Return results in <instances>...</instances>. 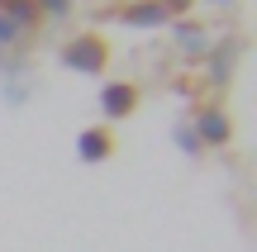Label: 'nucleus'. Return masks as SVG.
I'll return each mask as SVG.
<instances>
[{
	"mask_svg": "<svg viewBox=\"0 0 257 252\" xmlns=\"http://www.w3.org/2000/svg\"><path fill=\"white\" fill-rule=\"evenodd\" d=\"M57 62H62L67 72H81V76H105L110 43H105L100 34H76V38H67V43H62Z\"/></svg>",
	"mask_w": 257,
	"mask_h": 252,
	"instance_id": "f257e3e1",
	"label": "nucleus"
},
{
	"mask_svg": "<svg viewBox=\"0 0 257 252\" xmlns=\"http://www.w3.org/2000/svg\"><path fill=\"white\" fill-rule=\"evenodd\" d=\"M233 62H238V38H219V48H210L205 53V86H229L233 76Z\"/></svg>",
	"mask_w": 257,
	"mask_h": 252,
	"instance_id": "20e7f679",
	"label": "nucleus"
},
{
	"mask_svg": "<svg viewBox=\"0 0 257 252\" xmlns=\"http://www.w3.org/2000/svg\"><path fill=\"white\" fill-rule=\"evenodd\" d=\"M119 24H128V29H162L167 24V10L157 5V0H134V5H124L119 10Z\"/></svg>",
	"mask_w": 257,
	"mask_h": 252,
	"instance_id": "0eeeda50",
	"label": "nucleus"
},
{
	"mask_svg": "<svg viewBox=\"0 0 257 252\" xmlns=\"http://www.w3.org/2000/svg\"><path fill=\"white\" fill-rule=\"evenodd\" d=\"M172 143L186 152V157H200V152H205L200 138H195V129H191V119H186V124H172Z\"/></svg>",
	"mask_w": 257,
	"mask_h": 252,
	"instance_id": "1a4fd4ad",
	"label": "nucleus"
},
{
	"mask_svg": "<svg viewBox=\"0 0 257 252\" xmlns=\"http://www.w3.org/2000/svg\"><path fill=\"white\" fill-rule=\"evenodd\" d=\"M157 5L167 10V19H191V10L200 5V0H157Z\"/></svg>",
	"mask_w": 257,
	"mask_h": 252,
	"instance_id": "9b49d317",
	"label": "nucleus"
},
{
	"mask_svg": "<svg viewBox=\"0 0 257 252\" xmlns=\"http://www.w3.org/2000/svg\"><path fill=\"white\" fill-rule=\"evenodd\" d=\"M138 110V86L134 81H105L100 86V114L105 124H119Z\"/></svg>",
	"mask_w": 257,
	"mask_h": 252,
	"instance_id": "7ed1b4c3",
	"label": "nucleus"
},
{
	"mask_svg": "<svg viewBox=\"0 0 257 252\" xmlns=\"http://www.w3.org/2000/svg\"><path fill=\"white\" fill-rule=\"evenodd\" d=\"M38 5V15H48V19H67L72 15V0H34Z\"/></svg>",
	"mask_w": 257,
	"mask_h": 252,
	"instance_id": "9d476101",
	"label": "nucleus"
},
{
	"mask_svg": "<svg viewBox=\"0 0 257 252\" xmlns=\"http://www.w3.org/2000/svg\"><path fill=\"white\" fill-rule=\"evenodd\" d=\"M191 129H195V138H200V148H229V138H233V124H229V114H224L219 105L195 110Z\"/></svg>",
	"mask_w": 257,
	"mask_h": 252,
	"instance_id": "f03ea898",
	"label": "nucleus"
},
{
	"mask_svg": "<svg viewBox=\"0 0 257 252\" xmlns=\"http://www.w3.org/2000/svg\"><path fill=\"white\" fill-rule=\"evenodd\" d=\"M110 152H114V138H110V129H105V124H95V129H81V133H76V157H81L86 167L105 162Z\"/></svg>",
	"mask_w": 257,
	"mask_h": 252,
	"instance_id": "423d86ee",
	"label": "nucleus"
},
{
	"mask_svg": "<svg viewBox=\"0 0 257 252\" xmlns=\"http://www.w3.org/2000/svg\"><path fill=\"white\" fill-rule=\"evenodd\" d=\"M15 38H19V29L10 24L5 15H0V53H5V48H15Z\"/></svg>",
	"mask_w": 257,
	"mask_h": 252,
	"instance_id": "f8f14e48",
	"label": "nucleus"
},
{
	"mask_svg": "<svg viewBox=\"0 0 257 252\" xmlns=\"http://www.w3.org/2000/svg\"><path fill=\"white\" fill-rule=\"evenodd\" d=\"M0 15H5L10 24L19 29V34H24V29H34L38 19H43V15H38V5H34V0H0Z\"/></svg>",
	"mask_w": 257,
	"mask_h": 252,
	"instance_id": "6e6552de",
	"label": "nucleus"
},
{
	"mask_svg": "<svg viewBox=\"0 0 257 252\" xmlns=\"http://www.w3.org/2000/svg\"><path fill=\"white\" fill-rule=\"evenodd\" d=\"M205 5H219V10H229V5H238V0H205Z\"/></svg>",
	"mask_w": 257,
	"mask_h": 252,
	"instance_id": "ddd939ff",
	"label": "nucleus"
},
{
	"mask_svg": "<svg viewBox=\"0 0 257 252\" xmlns=\"http://www.w3.org/2000/svg\"><path fill=\"white\" fill-rule=\"evenodd\" d=\"M0 67H5V53H0Z\"/></svg>",
	"mask_w": 257,
	"mask_h": 252,
	"instance_id": "4468645a",
	"label": "nucleus"
},
{
	"mask_svg": "<svg viewBox=\"0 0 257 252\" xmlns=\"http://www.w3.org/2000/svg\"><path fill=\"white\" fill-rule=\"evenodd\" d=\"M172 43H176V53H186V57H205L210 53V29L195 24V19H176L172 24Z\"/></svg>",
	"mask_w": 257,
	"mask_h": 252,
	"instance_id": "39448f33",
	"label": "nucleus"
}]
</instances>
